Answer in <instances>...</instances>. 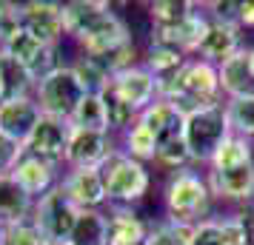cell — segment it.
Returning a JSON list of instances; mask_svg holds the SVG:
<instances>
[{
  "label": "cell",
  "instance_id": "obj_1",
  "mask_svg": "<svg viewBox=\"0 0 254 245\" xmlns=\"http://www.w3.org/2000/svg\"><path fill=\"white\" fill-rule=\"evenodd\" d=\"M63 20H66V37L77 43L80 54L86 57H103L134 40L128 23L115 12L112 3H103V0L63 3Z\"/></svg>",
  "mask_w": 254,
  "mask_h": 245
},
{
  "label": "cell",
  "instance_id": "obj_2",
  "mask_svg": "<svg viewBox=\"0 0 254 245\" xmlns=\"http://www.w3.org/2000/svg\"><path fill=\"white\" fill-rule=\"evenodd\" d=\"M157 97L169 100L183 117L194 114L200 108H208V105H220L223 92H220L217 66L200 57H189L183 69H177L172 77L157 80Z\"/></svg>",
  "mask_w": 254,
  "mask_h": 245
},
{
  "label": "cell",
  "instance_id": "obj_3",
  "mask_svg": "<svg viewBox=\"0 0 254 245\" xmlns=\"http://www.w3.org/2000/svg\"><path fill=\"white\" fill-rule=\"evenodd\" d=\"M217 208V199L208 188L206 171H197L183 168V171H174L166 177V186H163V217L177 220L183 225H200L214 217Z\"/></svg>",
  "mask_w": 254,
  "mask_h": 245
},
{
  "label": "cell",
  "instance_id": "obj_4",
  "mask_svg": "<svg viewBox=\"0 0 254 245\" xmlns=\"http://www.w3.org/2000/svg\"><path fill=\"white\" fill-rule=\"evenodd\" d=\"M97 171L103 177L109 208H134L137 202L146 199V194L151 188L149 165L128 157L120 146L100 163Z\"/></svg>",
  "mask_w": 254,
  "mask_h": 245
},
{
  "label": "cell",
  "instance_id": "obj_5",
  "mask_svg": "<svg viewBox=\"0 0 254 245\" xmlns=\"http://www.w3.org/2000/svg\"><path fill=\"white\" fill-rule=\"evenodd\" d=\"M229 137H231V126H229V117H226L223 103L200 108V111L186 117L183 140H186L189 154H191L194 168H208L211 157L217 154V148Z\"/></svg>",
  "mask_w": 254,
  "mask_h": 245
},
{
  "label": "cell",
  "instance_id": "obj_6",
  "mask_svg": "<svg viewBox=\"0 0 254 245\" xmlns=\"http://www.w3.org/2000/svg\"><path fill=\"white\" fill-rule=\"evenodd\" d=\"M83 97H86V89H83L77 71L71 69V63H63L40 83H35V100L40 105V111L49 117L71 120Z\"/></svg>",
  "mask_w": 254,
  "mask_h": 245
},
{
  "label": "cell",
  "instance_id": "obj_7",
  "mask_svg": "<svg viewBox=\"0 0 254 245\" xmlns=\"http://www.w3.org/2000/svg\"><path fill=\"white\" fill-rule=\"evenodd\" d=\"M80 208L71 202L63 188H52L49 194H43L40 199H35V211H32V222H35L40 231L46 234V240L52 245H66L69 243V234L74 228Z\"/></svg>",
  "mask_w": 254,
  "mask_h": 245
},
{
  "label": "cell",
  "instance_id": "obj_8",
  "mask_svg": "<svg viewBox=\"0 0 254 245\" xmlns=\"http://www.w3.org/2000/svg\"><path fill=\"white\" fill-rule=\"evenodd\" d=\"M0 51H6L35 83H40L46 74H52V71L58 69V66H63L60 49L40 43L37 37H32L29 32H23V29L6 43V49H0Z\"/></svg>",
  "mask_w": 254,
  "mask_h": 245
},
{
  "label": "cell",
  "instance_id": "obj_9",
  "mask_svg": "<svg viewBox=\"0 0 254 245\" xmlns=\"http://www.w3.org/2000/svg\"><path fill=\"white\" fill-rule=\"evenodd\" d=\"M252 208L246 211H231L223 217H211V220L194 225L191 231V243L189 245H249L252 240Z\"/></svg>",
  "mask_w": 254,
  "mask_h": 245
},
{
  "label": "cell",
  "instance_id": "obj_10",
  "mask_svg": "<svg viewBox=\"0 0 254 245\" xmlns=\"http://www.w3.org/2000/svg\"><path fill=\"white\" fill-rule=\"evenodd\" d=\"M20 14H23V32L37 37L40 43L60 49V43L66 40L63 3H55V0H26V3H20Z\"/></svg>",
  "mask_w": 254,
  "mask_h": 245
},
{
  "label": "cell",
  "instance_id": "obj_11",
  "mask_svg": "<svg viewBox=\"0 0 254 245\" xmlns=\"http://www.w3.org/2000/svg\"><path fill=\"white\" fill-rule=\"evenodd\" d=\"M69 140H71V123L69 120L43 114L40 123L35 126V131L29 134V140H26V154L40 157V160H46V163L63 165L66 163Z\"/></svg>",
  "mask_w": 254,
  "mask_h": 245
},
{
  "label": "cell",
  "instance_id": "obj_12",
  "mask_svg": "<svg viewBox=\"0 0 254 245\" xmlns=\"http://www.w3.org/2000/svg\"><path fill=\"white\" fill-rule=\"evenodd\" d=\"M206 180L217 202L234 205V211L254 208V165L231 168V171H211V168H206Z\"/></svg>",
  "mask_w": 254,
  "mask_h": 245
},
{
  "label": "cell",
  "instance_id": "obj_13",
  "mask_svg": "<svg viewBox=\"0 0 254 245\" xmlns=\"http://www.w3.org/2000/svg\"><path fill=\"white\" fill-rule=\"evenodd\" d=\"M117 148V137L109 131H89L71 126V140L66 148L63 168H100L109 154Z\"/></svg>",
  "mask_w": 254,
  "mask_h": 245
},
{
  "label": "cell",
  "instance_id": "obj_14",
  "mask_svg": "<svg viewBox=\"0 0 254 245\" xmlns=\"http://www.w3.org/2000/svg\"><path fill=\"white\" fill-rule=\"evenodd\" d=\"M109 89H112L126 105H131L137 114L146 111L151 103L160 100V97H157V80H154V74H151L143 63H137V66H131V69L115 74L112 83H109Z\"/></svg>",
  "mask_w": 254,
  "mask_h": 245
},
{
  "label": "cell",
  "instance_id": "obj_15",
  "mask_svg": "<svg viewBox=\"0 0 254 245\" xmlns=\"http://www.w3.org/2000/svg\"><path fill=\"white\" fill-rule=\"evenodd\" d=\"M60 188L80 211L109 205L103 177H100L97 168H66L63 177H60Z\"/></svg>",
  "mask_w": 254,
  "mask_h": 245
},
{
  "label": "cell",
  "instance_id": "obj_16",
  "mask_svg": "<svg viewBox=\"0 0 254 245\" xmlns=\"http://www.w3.org/2000/svg\"><path fill=\"white\" fill-rule=\"evenodd\" d=\"M243 46H246L243 29L208 17V29H206V35H203V40H200V46H197L194 57L206 60L211 66H220V63H226L229 57H234Z\"/></svg>",
  "mask_w": 254,
  "mask_h": 245
},
{
  "label": "cell",
  "instance_id": "obj_17",
  "mask_svg": "<svg viewBox=\"0 0 254 245\" xmlns=\"http://www.w3.org/2000/svg\"><path fill=\"white\" fill-rule=\"evenodd\" d=\"M40 105H37L35 94H26V97H12V100H3L0 103V131L9 134L14 140H20L26 146L29 134L35 131V126L40 123Z\"/></svg>",
  "mask_w": 254,
  "mask_h": 245
},
{
  "label": "cell",
  "instance_id": "obj_18",
  "mask_svg": "<svg viewBox=\"0 0 254 245\" xmlns=\"http://www.w3.org/2000/svg\"><path fill=\"white\" fill-rule=\"evenodd\" d=\"M12 177H14V183L23 188L29 197L40 199L43 194H49L52 188L60 186L63 171H60V165H55V163H46V160H40V157L23 154V160L14 165Z\"/></svg>",
  "mask_w": 254,
  "mask_h": 245
},
{
  "label": "cell",
  "instance_id": "obj_19",
  "mask_svg": "<svg viewBox=\"0 0 254 245\" xmlns=\"http://www.w3.org/2000/svg\"><path fill=\"white\" fill-rule=\"evenodd\" d=\"M220 77V92L226 100H237V97H254V74L249 66V46H243L234 57L217 66Z\"/></svg>",
  "mask_w": 254,
  "mask_h": 245
},
{
  "label": "cell",
  "instance_id": "obj_20",
  "mask_svg": "<svg viewBox=\"0 0 254 245\" xmlns=\"http://www.w3.org/2000/svg\"><path fill=\"white\" fill-rule=\"evenodd\" d=\"M137 123H140V126H146V129L154 134L157 146H163V143H169V140L183 137L186 117L180 114L169 100H157V103H151L146 111H140Z\"/></svg>",
  "mask_w": 254,
  "mask_h": 245
},
{
  "label": "cell",
  "instance_id": "obj_21",
  "mask_svg": "<svg viewBox=\"0 0 254 245\" xmlns=\"http://www.w3.org/2000/svg\"><path fill=\"white\" fill-rule=\"evenodd\" d=\"M149 220L134 208H109V245H146Z\"/></svg>",
  "mask_w": 254,
  "mask_h": 245
},
{
  "label": "cell",
  "instance_id": "obj_22",
  "mask_svg": "<svg viewBox=\"0 0 254 245\" xmlns=\"http://www.w3.org/2000/svg\"><path fill=\"white\" fill-rule=\"evenodd\" d=\"M32 211H35V197H29L14 183L12 174H0V225L32 220Z\"/></svg>",
  "mask_w": 254,
  "mask_h": 245
},
{
  "label": "cell",
  "instance_id": "obj_23",
  "mask_svg": "<svg viewBox=\"0 0 254 245\" xmlns=\"http://www.w3.org/2000/svg\"><path fill=\"white\" fill-rule=\"evenodd\" d=\"M66 245H109V214L103 208L80 211Z\"/></svg>",
  "mask_w": 254,
  "mask_h": 245
},
{
  "label": "cell",
  "instance_id": "obj_24",
  "mask_svg": "<svg viewBox=\"0 0 254 245\" xmlns=\"http://www.w3.org/2000/svg\"><path fill=\"white\" fill-rule=\"evenodd\" d=\"M246 165H254V140L231 134L211 157L208 168L211 171H231V168H246Z\"/></svg>",
  "mask_w": 254,
  "mask_h": 245
},
{
  "label": "cell",
  "instance_id": "obj_25",
  "mask_svg": "<svg viewBox=\"0 0 254 245\" xmlns=\"http://www.w3.org/2000/svg\"><path fill=\"white\" fill-rule=\"evenodd\" d=\"M140 63L154 74V80H163V77H172L177 69H183V63L189 60V54L177 51V49L160 46V43H149V46L140 51Z\"/></svg>",
  "mask_w": 254,
  "mask_h": 245
},
{
  "label": "cell",
  "instance_id": "obj_26",
  "mask_svg": "<svg viewBox=\"0 0 254 245\" xmlns=\"http://www.w3.org/2000/svg\"><path fill=\"white\" fill-rule=\"evenodd\" d=\"M194 0H154L149 3L146 9H149V29H172V26L183 23L189 14L197 12Z\"/></svg>",
  "mask_w": 254,
  "mask_h": 245
},
{
  "label": "cell",
  "instance_id": "obj_27",
  "mask_svg": "<svg viewBox=\"0 0 254 245\" xmlns=\"http://www.w3.org/2000/svg\"><path fill=\"white\" fill-rule=\"evenodd\" d=\"M117 146L128 154V157H134L140 163H154V154H157V140H154V134H151L146 126H140L134 123L131 129H126L120 134V140Z\"/></svg>",
  "mask_w": 254,
  "mask_h": 245
},
{
  "label": "cell",
  "instance_id": "obj_28",
  "mask_svg": "<svg viewBox=\"0 0 254 245\" xmlns=\"http://www.w3.org/2000/svg\"><path fill=\"white\" fill-rule=\"evenodd\" d=\"M191 231H194V225H183V222L169 220V217H157V220H149L146 245H189Z\"/></svg>",
  "mask_w": 254,
  "mask_h": 245
},
{
  "label": "cell",
  "instance_id": "obj_29",
  "mask_svg": "<svg viewBox=\"0 0 254 245\" xmlns=\"http://www.w3.org/2000/svg\"><path fill=\"white\" fill-rule=\"evenodd\" d=\"M74 129H89V131H109V120H106V105L100 94H86L80 105L74 108L69 120ZM112 134V131H109Z\"/></svg>",
  "mask_w": 254,
  "mask_h": 245
},
{
  "label": "cell",
  "instance_id": "obj_30",
  "mask_svg": "<svg viewBox=\"0 0 254 245\" xmlns=\"http://www.w3.org/2000/svg\"><path fill=\"white\" fill-rule=\"evenodd\" d=\"M226 117H229L231 134L254 140V97H237V100H226L223 103Z\"/></svg>",
  "mask_w": 254,
  "mask_h": 245
},
{
  "label": "cell",
  "instance_id": "obj_31",
  "mask_svg": "<svg viewBox=\"0 0 254 245\" xmlns=\"http://www.w3.org/2000/svg\"><path fill=\"white\" fill-rule=\"evenodd\" d=\"M100 97H103V105H106V120H109V131H112L115 137H120V134H123L126 129H131V126L137 123V117H140V114L134 111V108H131V105L123 103V100H120V97H117L115 92H112V89H106V92L100 94Z\"/></svg>",
  "mask_w": 254,
  "mask_h": 245
},
{
  "label": "cell",
  "instance_id": "obj_32",
  "mask_svg": "<svg viewBox=\"0 0 254 245\" xmlns=\"http://www.w3.org/2000/svg\"><path fill=\"white\" fill-rule=\"evenodd\" d=\"M154 165H157V168H163V171H169V174H174V171H183V168H191L194 163H191V154H189V148H186L183 137H177V140H169V143H163V146H157Z\"/></svg>",
  "mask_w": 254,
  "mask_h": 245
},
{
  "label": "cell",
  "instance_id": "obj_33",
  "mask_svg": "<svg viewBox=\"0 0 254 245\" xmlns=\"http://www.w3.org/2000/svg\"><path fill=\"white\" fill-rule=\"evenodd\" d=\"M0 245H52V243L32 220H23V222H14V225H3Z\"/></svg>",
  "mask_w": 254,
  "mask_h": 245
},
{
  "label": "cell",
  "instance_id": "obj_34",
  "mask_svg": "<svg viewBox=\"0 0 254 245\" xmlns=\"http://www.w3.org/2000/svg\"><path fill=\"white\" fill-rule=\"evenodd\" d=\"M71 69L77 71V77H80L86 94H103L106 89H109V83H112V77H109L92 57H83L80 54V57L71 63Z\"/></svg>",
  "mask_w": 254,
  "mask_h": 245
},
{
  "label": "cell",
  "instance_id": "obj_35",
  "mask_svg": "<svg viewBox=\"0 0 254 245\" xmlns=\"http://www.w3.org/2000/svg\"><path fill=\"white\" fill-rule=\"evenodd\" d=\"M23 29V14H20V3L6 0L0 9V49H6V43L12 40L17 32Z\"/></svg>",
  "mask_w": 254,
  "mask_h": 245
},
{
  "label": "cell",
  "instance_id": "obj_36",
  "mask_svg": "<svg viewBox=\"0 0 254 245\" xmlns=\"http://www.w3.org/2000/svg\"><path fill=\"white\" fill-rule=\"evenodd\" d=\"M240 6L243 0H211V3H203V12L211 20H220V23H229L240 29Z\"/></svg>",
  "mask_w": 254,
  "mask_h": 245
},
{
  "label": "cell",
  "instance_id": "obj_37",
  "mask_svg": "<svg viewBox=\"0 0 254 245\" xmlns=\"http://www.w3.org/2000/svg\"><path fill=\"white\" fill-rule=\"evenodd\" d=\"M23 154H26L23 143L0 131V174H12L14 165L23 160Z\"/></svg>",
  "mask_w": 254,
  "mask_h": 245
},
{
  "label": "cell",
  "instance_id": "obj_38",
  "mask_svg": "<svg viewBox=\"0 0 254 245\" xmlns=\"http://www.w3.org/2000/svg\"><path fill=\"white\" fill-rule=\"evenodd\" d=\"M240 29H254V0H243L240 6Z\"/></svg>",
  "mask_w": 254,
  "mask_h": 245
},
{
  "label": "cell",
  "instance_id": "obj_39",
  "mask_svg": "<svg viewBox=\"0 0 254 245\" xmlns=\"http://www.w3.org/2000/svg\"><path fill=\"white\" fill-rule=\"evenodd\" d=\"M6 100V77H3V69H0V103Z\"/></svg>",
  "mask_w": 254,
  "mask_h": 245
},
{
  "label": "cell",
  "instance_id": "obj_40",
  "mask_svg": "<svg viewBox=\"0 0 254 245\" xmlns=\"http://www.w3.org/2000/svg\"><path fill=\"white\" fill-rule=\"evenodd\" d=\"M249 66H252V74H254V46H249Z\"/></svg>",
  "mask_w": 254,
  "mask_h": 245
},
{
  "label": "cell",
  "instance_id": "obj_41",
  "mask_svg": "<svg viewBox=\"0 0 254 245\" xmlns=\"http://www.w3.org/2000/svg\"><path fill=\"white\" fill-rule=\"evenodd\" d=\"M249 214H252V231H254V208H252V211H249Z\"/></svg>",
  "mask_w": 254,
  "mask_h": 245
},
{
  "label": "cell",
  "instance_id": "obj_42",
  "mask_svg": "<svg viewBox=\"0 0 254 245\" xmlns=\"http://www.w3.org/2000/svg\"><path fill=\"white\" fill-rule=\"evenodd\" d=\"M3 3H6V0H0V9H3Z\"/></svg>",
  "mask_w": 254,
  "mask_h": 245
},
{
  "label": "cell",
  "instance_id": "obj_43",
  "mask_svg": "<svg viewBox=\"0 0 254 245\" xmlns=\"http://www.w3.org/2000/svg\"><path fill=\"white\" fill-rule=\"evenodd\" d=\"M0 231H3V225H0Z\"/></svg>",
  "mask_w": 254,
  "mask_h": 245
}]
</instances>
